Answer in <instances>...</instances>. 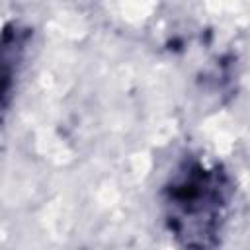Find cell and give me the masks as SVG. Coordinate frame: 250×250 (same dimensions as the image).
<instances>
[{
    "mask_svg": "<svg viewBox=\"0 0 250 250\" xmlns=\"http://www.w3.org/2000/svg\"><path fill=\"white\" fill-rule=\"evenodd\" d=\"M20 39L18 33H6L0 39V107L6 105L10 90L14 86L16 64L20 61Z\"/></svg>",
    "mask_w": 250,
    "mask_h": 250,
    "instance_id": "obj_2",
    "label": "cell"
},
{
    "mask_svg": "<svg viewBox=\"0 0 250 250\" xmlns=\"http://www.w3.org/2000/svg\"><path fill=\"white\" fill-rule=\"evenodd\" d=\"M229 201V176L217 166L191 160L166 188L168 227L188 250H209L223 229Z\"/></svg>",
    "mask_w": 250,
    "mask_h": 250,
    "instance_id": "obj_1",
    "label": "cell"
}]
</instances>
